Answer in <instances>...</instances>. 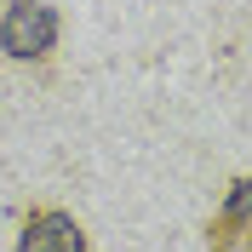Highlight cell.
Instances as JSON below:
<instances>
[{"mask_svg": "<svg viewBox=\"0 0 252 252\" xmlns=\"http://www.w3.org/2000/svg\"><path fill=\"white\" fill-rule=\"evenodd\" d=\"M17 252H86V229L69 212H58V206H40V212L23 218Z\"/></svg>", "mask_w": 252, "mask_h": 252, "instance_id": "obj_2", "label": "cell"}, {"mask_svg": "<svg viewBox=\"0 0 252 252\" xmlns=\"http://www.w3.org/2000/svg\"><path fill=\"white\" fill-rule=\"evenodd\" d=\"M241 223H247V184H235V195H229V212H223V235H218V247H223V252L241 241V235H235Z\"/></svg>", "mask_w": 252, "mask_h": 252, "instance_id": "obj_3", "label": "cell"}, {"mask_svg": "<svg viewBox=\"0 0 252 252\" xmlns=\"http://www.w3.org/2000/svg\"><path fill=\"white\" fill-rule=\"evenodd\" d=\"M58 46V12L46 0H6L0 12V52L17 63H34Z\"/></svg>", "mask_w": 252, "mask_h": 252, "instance_id": "obj_1", "label": "cell"}]
</instances>
